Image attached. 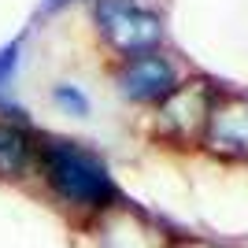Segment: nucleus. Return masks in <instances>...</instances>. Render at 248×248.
I'll use <instances>...</instances> for the list:
<instances>
[{
    "instance_id": "7ed1b4c3",
    "label": "nucleus",
    "mask_w": 248,
    "mask_h": 248,
    "mask_svg": "<svg viewBox=\"0 0 248 248\" xmlns=\"http://www.w3.org/2000/svg\"><path fill=\"white\" fill-rule=\"evenodd\" d=\"M119 89L134 104H163L178 89V71L159 52H141L119 67Z\"/></svg>"
},
{
    "instance_id": "f03ea898",
    "label": "nucleus",
    "mask_w": 248,
    "mask_h": 248,
    "mask_svg": "<svg viewBox=\"0 0 248 248\" xmlns=\"http://www.w3.org/2000/svg\"><path fill=\"white\" fill-rule=\"evenodd\" d=\"M96 30L115 52L141 56V52H155V45L163 41V19L155 11L141 8L137 0H96Z\"/></svg>"
},
{
    "instance_id": "423d86ee",
    "label": "nucleus",
    "mask_w": 248,
    "mask_h": 248,
    "mask_svg": "<svg viewBox=\"0 0 248 248\" xmlns=\"http://www.w3.org/2000/svg\"><path fill=\"white\" fill-rule=\"evenodd\" d=\"M108 215V226L100 230V248H174L159 226H152L145 215L137 211H119V204Z\"/></svg>"
},
{
    "instance_id": "20e7f679",
    "label": "nucleus",
    "mask_w": 248,
    "mask_h": 248,
    "mask_svg": "<svg viewBox=\"0 0 248 248\" xmlns=\"http://www.w3.org/2000/svg\"><path fill=\"white\" fill-rule=\"evenodd\" d=\"M211 100H215V89L207 82L178 85L174 93L163 100V126L178 137V141H186V137H204L207 115H211Z\"/></svg>"
},
{
    "instance_id": "9d476101",
    "label": "nucleus",
    "mask_w": 248,
    "mask_h": 248,
    "mask_svg": "<svg viewBox=\"0 0 248 248\" xmlns=\"http://www.w3.org/2000/svg\"><path fill=\"white\" fill-rule=\"evenodd\" d=\"M63 4H71V0H41V11H37V15H52V11L63 8Z\"/></svg>"
},
{
    "instance_id": "0eeeda50",
    "label": "nucleus",
    "mask_w": 248,
    "mask_h": 248,
    "mask_svg": "<svg viewBox=\"0 0 248 248\" xmlns=\"http://www.w3.org/2000/svg\"><path fill=\"white\" fill-rule=\"evenodd\" d=\"M33 163L30 137L15 126L0 123V178H22Z\"/></svg>"
},
{
    "instance_id": "6e6552de",
    "label": "nucleus",
    "mask_w": 248,
    "mask_h": 248,
    "mask_svg": "<svg viewBox=\"0 0 248 248\" xmlns=\"http://www.w3.org/2000/svg\"><path fill=\"white\" fill-rule=\"evenodd\" d=\"M52 96H56V104H63L71 115H89V96L82 93V89H74V85H56L52 89Z\"/></svg>"
},
{
    "instance_id": "39448f33",
    "label": "nucleus",
    "mask_w": 248,
    "mask_h": 248,
    "mask_svg": "<svg viewBox=\"0 0 248 248\" xmlns=\"http://www.w3.org/2000/svg\"><path fill=\"white\" fill-rule=\"evenodd\" d=\"M207 145L230 155H248V96H218L207 115Z\"/></svg>"
},
{
    "instance_id": "1a4fd4ad",
    "label": "nucleus",
    "mask_w": 248,
    "mask_h": 248,
    "mask_svg": "<svg viewBox=\"0 0 248 248\" xmlns=\"http://www.w3.org/2000/svg\"><path fill=\"white\" fill-rule=\"evenodd\" d=\"M19 52H22V37H15L11 45L0 48V89L11 82V74H15V67H19Z\"/></svg>"
},
{
    "instance_id": "f257e3e1",
    "label": "nucleus",
    "mask_w": 248,
    "mask_h": 248,
    "mask_svg": "<svg viewBox=\"0 0 248 248\" xmlns=\"http://www.w3.org/2000/svg\"><path fill=\"white\" fill-rule=\"evenodd\" d=\"M33 163L45 174L48 189L63 204L82 207L89 215H104L119 204V186L100 163V155L74 141H41L33 145Z\"/></svg>"
}]
</instances>
